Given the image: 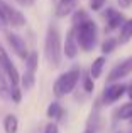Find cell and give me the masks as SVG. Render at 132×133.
<instances>
[{"mask_svg":"<svg viewBox=\"0 0 132 133\" xmlns=\"http://www.w3.org/2000/svg\"><path fill=\"white\" fill-rule=\"evenodd\" d=\"M0 69H2V72L7 76V79L10 81V84H19L20 74H19V71H17L15 64L12 62L10 56L7 54V51L2 47V45H0Z\"/></svg>","mask_w":132,"mask_h":133,"instance_id":"cell-5","label":"cell"},{"mask_svg":"<svg viewBox=\"0 0 132 133\" xmlns=\"http://www.w3.org/2000/svg\"><path fill=\"white\" fill-rule=\"evenodd\" d=\"M75 27V34H76V41H78L80 49H83L85 52H90L95 49L97 42H98V29L97 24L92 19H86L85 22L78 24Z\"/></svg>","mask_w":132,"mask_h":133,"instance_id":"cell-2","label":"cell"},{"mask_svg":"<svg viewBox=\"0 0 132 133\" xmlns=\"http://www.w3.org/2000/svg\"><path fill=\"white\" fill-rule=\"evenodd\" d=\"M129 121H130V125H132V116H130V118H129Z\"/></svg>","mask_w":132,"mask_h":133,"instance_id":"cell-29","label":"cell"},{"mask_svg":"<svg viewBox=\"0 0 132 133\" xmlns=\"http://www.w3.org/2000/svg\"><path fill=\"white\" fill-rule=\"evenodd\" d=\"M5 41H7V44L10 45V49H12V51L15 52L20 59L26 61L27 56H29V52H31L29 49H27L26 41H24L19 34H15V32H7L5 34Z\"/></svg>","mask_w":132,"mask_h":133,"instance_id":"cell-6","label":"cell"},{"mask_svg":"<svg viewBox=\"0 0 132 133\" xmlns=\"http://www.w3.org/2000/svg\"><path fill=\"white\" fill-rule=\"evenodd\" d=\"M15 2L19 3L20 7H31V5H34L36 0H15Z\"/></svg>","mask_w":132,"mask_h":133,"instance_id":"cell-25","label":"cell"},{"mask_svg":"<svg viewBox=\"0 0 132 133\" xmlns=\"http://www.w3.org/2000/svg\"><path fill=\"white\" fill-rule=\"evenodd\" d=\"M130 116H132V101L122 104L120 110H119V118H120V120H129Z\"/></svg>","mask_w":132,"mask_h":133,"instance_id":"cell-21","label":"cell"},{"mask_svg":"<svg viewBox=\"0 0 132 133\" xmlns=\"http://www.w3.org/2000/svg\"><path fill=\"white\" fill-rule=\"evenodd\" d=\"M80 78H81V69H78V68H73V69H69V71L63 72V74L54 81V86H53L54 96L63 98L66 94H71L73 91H75V88L78 86Z\"/></svg>","mask_w":132,"mask_h":133,"instance_id":"cell-3","label":"cell"},{"mask_svg":"<svg viewBox=\"0 0 132 133\" xmlns=\"http://www.w3.org/2000/svg\"><path fill=\"white\" fill-rule=\"evenodd\" d=\"M78 51H80V45H78V41H76L75 27L71 25V29L66 32V39L63 44V56H66L68 59H75L78 56Z\"/></svg>","mask_w":132,"mask_h":133,"instance_id":"cell-9","label":"cell"},{"mask_svg":"<svg viewBox=\"0 0 132 133\" xmlns=\"http://www.w3.org/2000/svg\"><path fill=\"white\" fill-rule=\"evenodd\" d=\"M78 3H80V0H58L54 14H56V17L71 15V14L78 9Z\"/></svg>","mask_w":132,"mask_h":133,"instance_id":"cell-11","label":"cell"},{"mask_svg":"<svg viewBox=\"0 0 132 133\" xmlns=\"http://www.w3.org/2000/svg\"><path fill=\"white\" fill-rule=\"evenodd\" d=\"M130 74H132V56H129L127 59H124L122 62H119V64L109 72L107 81L109 83H117V81H120V79L127 78V76H130Z\"/></svg>","mask_w":132,"mask_h":133,"instance_id":"cell-8","label":"cell"},{"mask_svg":"<svg viewBox=\"0 0 132 133\" xmlns=\"http://www.w3.org/2000/svg\"><path fill=\"white\" fill-rule=\"evenodd\" d=\"M20 99H22V91H20L19 84H12L10 86V101L20 103Z\"/></svg>","mask_w":132,"mask_h":133,"instance_id":"cell-22","label":"cell"},{"mask_svg":"<svg viewBox=\"0 0 132 133\" xmlns=\"http://www.w3.org/2000/svg\"><path fill=\"white\" fill-rule=\"evenodd\" d=\"M130 39H132V19H127L125 22L120 25V32H119L117 41H119L120 45H124V44H129Z\"/></svg>","mask_w":132,"mask_h":133,"instance_id":"cell-12","label":"cell"},{"mask_svg":"<svg viewBox=\"0 0 132 133\" xmlns=\"http://www.w3.org/2000/svg\"><path fill=\"white\" fill-rule=\"evenodd\" d=\"M117 2L120 3V7H122V9H129V7L132 5V0H117Z\"/></svg>","mask_w":132,"mask_h":133,"instance_id":"cell-26","label":"cell"},{"mask_svg":"<svg viewBox=\"0 0 132 133\" xmlns=\"http://www.w3.org/2000/svg\"><path fill=\"white\" fill-rule=\"evenodd\" d=\"M81 83H83V89H85L88 94L95 91V79H93L92 76H90V71L83 74V78H81Z\"/></svg>","mask_w":132,"mask_h":133,"instance_id":"cell-20","label":"cell"},{"mask_svg":"<svg viewBox=\"0 0 132 133\" xmlns=\"http://www.w3.org/2000/svg\"><path fill=\"white\" fill-rule=\"evenodd\" d=\"M44 56L47 62L53 68H59L61 59H63V45H61V34L54 24H49L44 41Z\"/></svg>","mask_w":132,"mask_h":133,"instance_id":"cell-1","label":"cell"},{"mask_svg":"<svg viewBox=\"0 0 132 133\" xmlns=\"http://www.w3.org/2000/svg\"><path fill=\"white\" fill-rule=\"evenodd\" d=\"M86 19H90V15H88V12L83 10V9H76L75 12L71 14V24L73 25H78V24L85 22Z\"/></svg>","mask_w":132,"mask_h":133,"instance_id":"cell-19","label":"cell"},{"mask_svg":"<svg viewBox=\"0 0 132 133\" xmlns=\"http://www.w3.org/2000/svg\"><path fill=\"white\" fill-rule=\"evenodd\" d=\"M46 115H47V118H51V120H63L64 110H63V106H61L58 101H53V103L47 106Z\"/></svg>","mask_w":132,"mask_h":133,"instance_id":"cell-14","label":"cell"},{"mask_svg":"<svg viewBox=\"0 0 132 133\" xmlns=\"http://www.w3.org/2000/svg\"><path fill=\"white\" fill-rule=\"evenodd\" d=\"M7 27V22H5V19H3V15L0 14V30H3Z\"/></svg>","mask_w":132,"mask_h":133,"instance_id":"cell-27","label":"cell"},{"mask_svg":"<svg viewBox=\"0 0 132 133\" xmlns=\"http://www.w3.org/2000/svg\"><path fill=\"white\" fill-rule=\"evenodd\" d=\"M37 68H39V62H37V52L36 51H31L29 56H27V59H26V71L34 72V74H36Z\"/></svg>","mask_w":132,"mask_h":133,"instance_id":"cell-17","label":"cell"},{"mask_svg":"<svg viewBox=\"0 0 132 133\" xmlns=\"http://www.w3.org/2000/svg\"><path fill=\"white\" fill-rule=\"evenodd\" d=\"M0 14L3 15L7 25L14 27V29H19V27L26 25V15L20 10H17L12 5H9L5 0H0Z\"/></svg>","mask_w":132,"mask_h":133,"instance_id":"cell-4","label":"cell"},{"mask_svg":"<svg viewBox=\"0 0 132 133\" xmlns=\"http://www.w3.org/2000/svg\"><path fill=\"white\" fill-rule=\"evenodd\" d=\"M125 93H127L125 84H122V83H110L102 94V101H103V104H112L115 101H119Z\"/></svg>","mask_w":132,"mask_h":133,"instance_id":"cell-7","label":"cell"},{"mask_svg":"<svg viewBox=\"0 0 132 133\" xmlns=\"http://www.w3.org/2000/svg\"><path fill=\"white\" fill-rule=\"evenodd\" d=\"M90 2V9L93 10V12H98V10H102L103 7H105L107 0H88Z\"/></svg>","mask_w":132,"mask_h":133,"instance_id":"cell-23","label":"cell"},{"mask_svg":"<svg viewBox=\"0 0 132 133\" xmlns=\"http://www.w3.org/2000/svg\"><path fill=\"white\" fill-rule=\"evenodd\" d=\"M3 130H5V133H17V130H19V118L15 115L9 113L3 118Z\"/></svg>","mask_w":132,"mask_h":133,"instance_id":"cell-15","label":"cell"},{"mask_svg":"<svg viewBox=\"0 0 132 133\" xmlns=\"http://www.w3.org/2000/svg\"><path fill=\"white\" fill-rule=\"evenodd\" d=\"M117 45H119V41H117L115 37H107V39L102 42V52L109 56V54H112V52L115 51Z\"/></svg>","mask_w":132,"mask_h":133,"instance_id":"cell-18","label":"cell"},{"mask_svg":"<svg viewBox=\"0 0 132 133\" xmlns=\"http://www.w3.org/2000/svg\"><path fill=\"white\" fill-rule=\"evenodd\" d=\"M105 22H107L105 30L107 32H112L115 29H120V25L125 22V17H124V14L120 10H115L110 7V9L105 10Z\"/></svg>","mask_w":132,"mask_h":133,"instance_id":"cell-10","label":"cell"},{"mask_svg":"<svg viewBox=\"0 0 132 133\" xmlns=\"http://www.w3.org/2000/svg\"><path fill=\"white\" fill-rule=\"evenodd\" d=\"M34 84H36V74H34V72H29V71H24V74H20L19 86L24 91H29V89H32Z\"/></svg>","mask_w":132,"mask_h":133,"instance_id":"cell-16","label":"cell"},{"mask_svg":"<svg viewBox=\"0 0 132 133\" xmlns=\"http://www.w3.org/2000/svg\"><path fill=\"white\" fill-rule=\"evenodd\" d=\"M44 133H59V131H58V125L54 123V121L47 123L46 128H44Z\"/></svg>","mask_w":132,"mask_h":133,"instance_id":"cell-24","label":"cell"},{"mask_svg":"<svg viewBox=\"0 0 132 133\" xmlns=\"http://www.w3.org/2000/svg\"><path fill=\"white\" fill-rule=\"evenodd\" d=\"M105 62H107L105 56H100V57H97L95 61L92 62V66H90V76H92L93 79H98L100 76H102V71H103V68H105Z\"/></svg>","mask_w":132,"mask_h":133,"instance_id":"cell-13","label":"cell"},{"mask_svg":"<svg viewBox=\"0 0 132 133\" xmlns=\"http://www.w3.org/2000/svg\"><path fill=\"white\" fill-rule=\"evenodd\" d=\"M127 94H129V98H130V101H132V84L127 88Z\"/></svg>","mask_w":132,"mask_h":133,"instance_id":"cell-28","label":"cell"}]
</instances>
